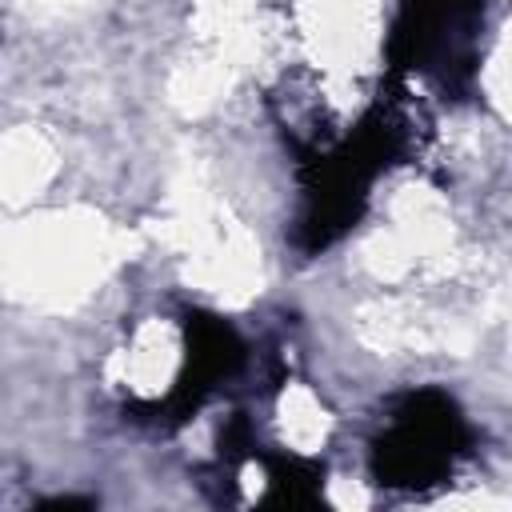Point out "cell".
Masks as SVG:
<instances>
[{
  "label": "cell",
  "instance_id": "obj_1",
  "mask_svg": "<svg viewBox=\"0 0 512 512\" xmlns=\"http://www.w3.org/2000/svg\"><path fill=\"white\" fill-rule=\"evenodd\" d=\"M452 440H456V420L448 416V408L424 412L416 404L392 428V436L384 444V468L400 484H420V480H428L432 472H440L448 464Z\"/></svg>",
  "mask_w": 512,
  "mask_h": 512
}]
</instances>
